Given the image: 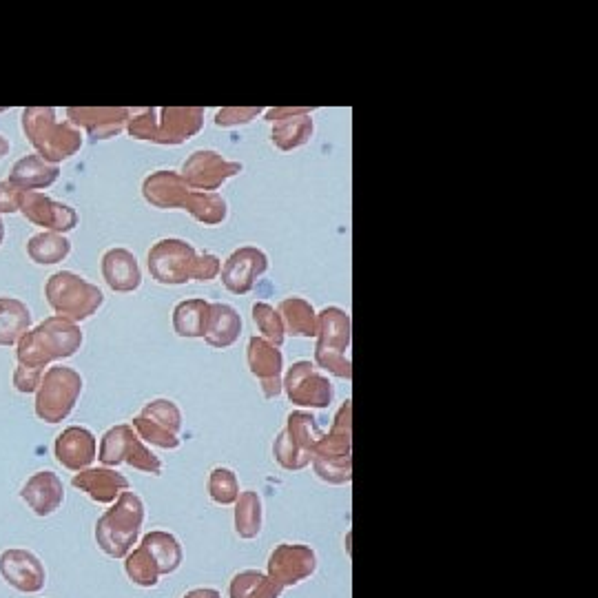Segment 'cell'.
I'll use <instances>...</instances> for the list:
<instances>
[{"instance_id":"cell-1","label":"cell","mask_w":598,"mask_h":598,"mask_svg":"<svg viewBox=\"0 0 598 598\" xmlns=\"http://www.w3.org/2000/svg\"><path fill=\"white\" fill-rule=\"evenodd\" d=\"M82 346L80 326L65 317H49L34 331H27L18 342V362L27 368L43 370L54 359L76 355Z\"/></svg>"},{"instance_id":"cell-2","label":"cell","mask_w":598,"mask_h":598,"mask_svg":"<svg viewBox=\"0 0 598 598\" xmlns=\"http://www.w3.org/2000/svg\"><path fill=\"white\" fill-rule=\"evenodd\" d=\"M23 131L43 160L58 164L82 149L80 131L69 122H56V111L49 107H29L23 111Z\"/></svg>"},{"instance_id":"cell-3","label":"cell","mask_w":598,"mask_h":598,"mask_svg":"<svg viewBox=\"0 0 598 598\" xmlns=\"http://www.w3.org/2000/svg\"><path fill=\"white\" fill-rule=\"evenodd\" d=\"M45 297L51 311L74 324L96 315L102 302H105V295L96 284L87 282L85 277L71 271L51 275L45 284Z\"/></svg>"},{"instance_id":"cell-4","label":"cell","mask_w":598,"mask_h":598,"mask_svg":"<svg viewBox=\"0 0 598 598\" xmlns=\"http://www.w3.org/2000/svg\"><path fill=\"white\" fill-rule=\"evenodd\" d=\"M317 346L315 362L328 373L342 379H350V317L339 306H328L317 315Z\"/></svg>"},{"instance_id":"cell-5","label":"cell","mask_w":598,"mask_h":598,"mask_svg":"<svg viewBox=\"0 0 598 598\" xmlns=\"http://www.w3.org/2000/svg\"><path fill=\"white\" fill-rule=\"evenodd\" d=\"M311 463L317 477L331 486L350 481V401L335 415L331 432L319 439Z\"/></svg>"},{"instance_id":"cell-6","label":"cell","mask_w":598,"mask_h":598,"mask_svg":"<svg viewBox=\"0 0 598 598\" xmlns=\"http://www.w3.org/2000/svg\"><path fill=\"white\" fill-rule=\"evenodd\" d=\"M322 437L324 432L317 426V419L313 415L302 410L291 412L286 419V426L275 439V461L284 470H304L313 461L315 446Z\"/></svg>"},{"instance_id":"cell-7","label":"cell","mask_w":598,"mask_h":598,"mask_svg":"<svg viewBox=\"0 0 598 598\" xmlns=\"http://www.w3.org/2000/svg\"><path fill=\"white\" fill-rule=\"evenodd\" d=\"M144 523V505L133 492H122L120 501L98 521V543L111 556H122L136 543Z\"/></svg>"},{"instance_id":"cell-8","label":"cell","mask_w":598,"mask_h":598,"mask_svg":"<svg viewBox=\"0 0 598 598\" xmlns=\"http://www.w3.org/2000/svg\"><path fill=\"white\" fill-rule=\"evenodd\" d=\"M82 390V379L74 368H49L36 397V412L47 424H58L69 417Z\"/></svg>"},{"instance_id":"cell-9","label":"cell","mask_w":598,"mask_h":598,"mask_svg":"<svg viewBox=\"0 0 598 598\" xmlns=\"http://www.w3.org/2000/svg\"><path fill=\"white\" fill-rule=\"evenodd\" d=\"M198 251L187 240L169 237L151 246L149 273L162 286H182L193 280V264Z\"/></svg>"},{"instance_id":"cell-10","label":"cell","mask_w":598,"mask_h":598,"mask_svg":"<svg viewBox=\"0 0 598 598\" xmlns=\"http://www.w3.org/2000/svg\"><path fill=\"white\" fill-rule=\"evenodd\" d=\"M100 461L105 463V466L129 463L131 468L149 474L162 472V461L144 446L129 426H116L105 432V437H102L100 443Z\"/></svg>"},{"instance_id":"cell-11","label":"cell","mask_w":598,"mask_h":598,"mask_svg":"<svg viewBox=\"0 0 598 598\" xmlns=\"http://www.w3.org/2000/svg\"><path fill=\"white\" fill-rule=\"evenodd\" d=\"M133 426L140 432L144 441L153 446L173 450L180 446L182 432V412L169 399H153L144 406L140 415L133 419Z\"/></svg>"},{"instance_id":"cell-12","label":"cell","mask_w":598,"mask_h":598,"mask_svg":"<svg viewBox=\"0 0 598 598\" xmlns=\"http://www.w3.org/2000/svg\"><path fill=\"white\" fill-rule=\"evenodd\" d=\"M286 397L299 408H328L333 386L313 362H295L282 379Z\"/></svg>"},{"instance_id":"cell-13","label":"cell","mask_w":598,"mask_h":598,"mask_svg":"<svg viewBox=\"0 0 598 598\" xmlns=\"http://www.w3.org/2000/svg\"><path fill=\"white\" fill-rule=\"evenodd\" d=\"M242 169V162H231L218 151L202 149L191 153L180 175L189 184V189L193 187L206 193H218L222 184L229 178H235L237 173H242Z\"/></svg>"},{"instance_id":"cell-14","label":"cell","mask_w":598,"mask_h":598,"mask_svg":"<svg viewBox=\"0 0 598 598\" xmlns=\"http://www.w3.org/2000/svg\"><path fill=\"white\" fill-rule=\"evenodd\" d=\"M317 570V554L302 543H282L268 559V576L282 587H295L311 579Z\"/></svg>"},{"instance_id":"cell-15","label":"cell","mask_w":598,"mask_h":598,"mask_svg":"<svg viewBox=\"0 0 598 598\" xmlns=\"http://www.w3.org/2000/svg\"><path fill=\"white\" fill-rule=\"evenodd\" d=\"M268 255L257 246H240L222 264V284L233 295L251 293L257 280L268 271Z\"/></svg>"},{"instance_id":"cell-16","label":"cell","mask_w":598,"mask_h":598,"mask_svg":"<svg viewBox=\"0 0 598 598\" xmlns=\"http://www.w3.org/2000/svg\"><path fill=\"white\" fill-rule=\"evenodd\" d=\"M313 109L304 107H277L266 111V120H271V140L280 151H293L304 147L313 138V118L308 116Z\"/></svg>"},{"instance_id":"cell-17","label":"cell","mask_w":598,"mask_h":598,"mask_svg":"<svg viewBox=\"0 0 598 598\" xmlns=\"http://www.w3.org/2000/svg\"><path fill=\"white\" fill-rule=\"evenodd\" d=\"M246 362H249L251 373L260 379V388L266 399H275L284 393V357L280 348L262 337H251L249 346H246Z\"/></svg>"},{"instance_id":"cell-18","label":"cell","mask_w":598,"mask_h":598,"mask_svg":"<svg viewBox=\"0 0 598 598\" xmlns=\"http://www.w3.org/2000/svg\"><path fill=\"white\" fill-rule=\"evenodd\" d=\"M20 211H23L25 218L32 224L43 226V229L58 235L74 231L78 226L76 209H71L69 204L51 200L49 195L40 191H25Z\"/></svg>"},{"instance_id":"cell-19","label":"cell","mask_w":598,"mask_h":598,"mask_svg":"<svg viewBox=\"0 0 598 598\" xmlns=\"http://www.w3.org/2000/svg\"><path fill=\"white\" fill-rule=\"evenodd\" d=\"M131 109L125 107H69L67 122L85 129L94 140L116 138L129 125Z\"/></svg>"},{"instance_id":"cell-20","label":"cell","mask_w":598,"mask_h":598,"mask_svg":"<svg viewBox=\"0 0 598 598\" xmlns=\"http://www.w3.org/2000/svg\"><path fill=\"white\" fill-rule=\"evenodd\" d=\"M204 129L202 107L158 109L156 144H184Z\"/></svg>"},{"instance_id":"cell-21","label":"cell","mask_w":598,"mask_h":598,"mask_svg":"<svg viewBox=\"0 0 598 598\" xmlns=\"http://www.w3.org/2000/svg\"><path fill=\"white\" fill-rule=\"evenodd\" d=\"M189 193H191L189 184L184 182V178L178 171H171V169L153 171L149 178L142 182L144 200L162 211L184 209Z\"/></svg>"},{"instance_id":"cell-22","label":"cell","mask_w":598,"mask_h":598,"mask_svg":"<svg viewBox=\"0 0 598 598\" xmlns=\"http://www.w3.org/2000/svg\"><path fill=\"white\" fill-rule=\"evenodd\" d=\"M102 280L116 293H133L142 284V271L138 257L127 249H109L100 260Z\"/></svg>"},{"instance_id":"cell-23","label":"cell","mask_w":598,"mask_h":598,"mask_svg":"<svg viewBox=\"0 0 598 598\" xmlns=\"http://www.w3.org/2000/svg\"><path fill=\"white\" fill-rule=\"evenodd\" d=\"M54 452L67 470H82L96 459V437L87 428H67L56 439Z\"/></svg>"},{"instance_id":"cell-24","label":"cell","mask_w":598,"mask_h":598,"mask_svg":"<svg viewBox=\"0 0 598 598\" xmlns=\"http://www.w3.org/2000/svg\"><path fill=\"white\" fill-rule=\"evenodd\" d=\"M58 178H60L58 164H51V162L43 160L38 153L20 158L18 162H14L12 171H9V182L23 191L47 189Z\"/></svg>"},{"instance_id":"cell-25","label":"cell","mask_w":598,"mask_h":598,"mask_svg":"<svg viewBox=\"0 0 598 598\" xmlns=\"http://www.w3.org/2000/svg\"><path fill=\"white\" fill-rule=\"evenodd\" d=\"M242 337V317L229 304H211L209 324H206L204 342L215 350H224L237 344Z\"/></svg>"},{"instance_id":"cell-26","label":"cell","mask_w":598,"mask_h":598,"mask_svg":"<svg viewBox=\"0 0 598 598\" xmlns=\"http://www.w3.org/2000/svg\"><path fill=\"white\" fill-rule=\"evenodd\" d=\"M74 486L80 488L96 503H111L113 499L120 497L122 492L129 490V481L113 470L96 468L80 472L78 477H74Z\"/></svg>"},{"instance_id":"cell-27","label":"cell","mask_w":598,"mask_h":598,"mask_svg":"<svg viewBox=\"0 0 598 598\" xmlns=\"http://www.w3.org/2000/svg\"><path fill=\"white\" fill-rule=\"evenodd\" d=\"M20 494L32 505L36 514H49L63 503V481L54 472H38L27 481Z\"/></svg>"},{"instance_id":"cell-28","label":"cell","mask_w":598,"mask_h":598,"mask_svg":"<svg viewBox=\"0 0 598 598\" xmlns=\"http://www.w3.org/2000/svg\"><path fill=\"white\" fill-rule=\"evenodd\" d=\"M211 315V302H206L202 297H191L184 302L175 304L173 308V331L178 337H204L206 324H209Z\"/></svg>"},{"instance_id":"cell-29","label":"cell","mask_w":598,"mask_h":598,"mask_svg":"<svg viewBox=\"0 0 598 598\" xmlns=\"http://www.w3.org/2000/svg\"><path fill=\"white\" fill-rule=\"evenodd\" d=\"M32 328V311L16 297H0V346H14Z\"/></svg>"},{"instance_id":"cell-30","label":"cell","mask_w":598,"mask_h":598,"mask_svg":"<svg viewBox=\"0 0 598 598\" xmlns=\"http://www.w3.org/2000/svg\"><path fill=\"white\" fill-rule=\"evenodd\" d=\"M277 313L282 317L284 333L291 337H315L317 313L304 297H286L280 302Z\"/></svg>"},{"instance_id":"cell-31","label":"cell","mask_w":598,"mask_h":598,"mask_svg":"<svg viewBox=\"0 0 598 598\" xmlns=\"http://www.w3.org/2000/svg\"><path fill=\"white\" fill-rule=\"evenodd\" d=\"M142 550L149 554V559L156 563L160 574H171L180 567L184 554H182V545L169 532H151L144 536L142 541Z\"/></svg>"},{"instance_id":"cell-32","label":"cell","mask_w":598,"mask_h":598,"mask_svg":"<svg viewBox=\"0 0 598 598\" xmlns=\"http://www.w3.org/2000/svg\"><path fill=\"white\" fill-rule=\"evenodd\" d=\"M262 521H264V512H262L260 494L255 490L240 492L233 510V523H235L237 536L246 541L257 539L262 532Z\"/></svg>"},{"instance_id":"cell-33","label":"cell","mask_w":598,"mask_h":598,"mask_svg":"<svg viewBox=\"0 0 598 598\" xmlns=\"http://www.w3.org/2000/svg\"><path fill=\"white\" fill-rule=\"evenodd\" d=\"M193 220L206 226H220L229 218V204L220 193H206V191H191L187 204H184Z\"/></svg>"},{"instance_id":"cell-34","label":"cell","mask_w":598,"mask_h":598,"mask_svg":"<svg viewBox=\"0 0 598 598\" xmlns=\"http://www.w3.org/2000/svg\"><path fill=\"white\" fill-rule=\"evenodd\" d=\"M71 253V242L65 235L43 231L29 237L27 242V255L32 257L36 264H60L67 260V255Z\"/></svg>"},{"instance_id":"cell-35","label":"cell","mask_w":598,"mask_h":598,"mask_svg":"<svg viewBox=\"0 0 598 598\" xmlns=\"http://www.w3.org/2000/svg\"><path fill=\"white\" fill-rule=\"evenodd\" d=\"M282 592V585L257 570H244L231 581V598H280Z\"/></svg>"},{"instance_id":"cell-36","label":"cell","mask_w":598,"mask_h":598,"mask_svg":"<svg viewBox=\"0 0 598 598\" xmlns=\"http://www.w3.org/2000/svg\"><path fill=\"white\" fill-rule=\"evenodd\" d=\"M206 490L213 503L218 505H233L240 497V481H237L235 472L229 468H215L206 481Z\"/></svg>"},{"instance_id":"cell-37","label":"cell","mask_w":598,"mask_h":598,"mask_svg":"<svg viewBox=\"0 0 598 598\" xmlns=\"http://www.w3.org/2000/svg\"><path fill=\"white\" fill-rule=\"evenodd\" d=\"M253 319L257 324V331L262 333V339H266V342H271L277 348L284 344L286 333H284V324H282L280 313H277V308H273L266 302H257L253 306Z\"/></svg>"},{"instance_id":"cell-38","label":"cell","mask_w":598,"mask_h":598,"mask_svg":"<svg viewBox=\"0 0 598 598\" xmlns=\"http://www.w3.org/2000/svg\"><path fill=\"white\" fill-rule=\"evenodd\" d=\"M133 116H129L127 133L136 140L156 142L158 131V109H131Z\"/></svg>"},{"instance_id":"cell-39","label":"cell","mask_w":598,"mask_h":598,"mask_svg":"<svg viewBox=\"0 0 598 598\" xmlns=\"http://www.w3.org/2000/svg\"><path fill=\"white\" fill-rule=\"evenodd\" d=\"M262 109L260 107H226L220 109L218 116H215V125L218 127H242V125H249L257 116H260Z\"/></svg>"},{"instance_id":"cell-40","label":"cell","mask_w":598,"mask_h":598,"mask_svg":"<svg viewBox=\"0 0 598 598\" xmlns=\"http://www.w3.org/2000/svg\"><path fill=\"white\" fill-rule=\"evenodd\" d=\"M222 273V260L213 253H198L193 264V280L195 282H211Z\"/></svg>"},{"instance_id":"cell-41","label":"cell","mask_w":598,"mask_h":598,"mask_svg":"<svg viewBox=\"0 0 598 598\" xmlns=\"http://www.w3.org/2000/svg\"><path fill=\"white\" fill-rule=\"evenodd\" d=\"M25 191L14 187L12 182H0V213H16L20 211V202H23Z\"/></svg>"},{"instance_id":"cell-42","label":"cell","mask_w":598,"mask_h":598,"mask_svg":"<svg viewBox=\"0 0 598 598\" xmlns=\"http://www.w3.org/2000/svg\"><path fill=\"white\" fill-rule=\"evenodd\" d=\"M43 370L40 368H27V366H18L16 370V377H14V384L20 390V393H34L38 388V379Z\"/></svg>"},{"instance_id":"cell-43","label":"cell","mask_w":598,"mask_h":598,"mask_svg":"<svg viewBox=\"0 0 598 598\" xmlns=\"http://www.w3.org/2000/svg\"><path fill=\"white\" fill-rule=\"evenodd\" d=\"M184 598H220V592L209 590V587H202V590H191Z\"/></svg>"},{"instance_id":"cell-44","label":"cell","mask_w":598,"mask_h":598,"mask_svg":"<svg viewBox=\"0 0 598 598\" xmlns=\"http://www.w3.org/2000/svg\"><path fill=\"white\" fill-rule=\"evenodd\" d=\"M9 149H12V144H9V140L5 136H0V158H5Z\"/></svg>"},{"instance_id":"cell-45","label":"cell","mask_w":598,"mask_h":598,"mask_svg":"<svg viewBox=\"0 0 598 598\" xmlns=\"http://www.w3.org/2000/svg\"><path fill=\"white\" fill-rule=\"evenodd\" d=\"M3 240H5V224L0 220V244H3Z\"/></svg>"}]
</instances>
